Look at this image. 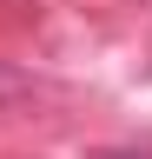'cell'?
I'll list each match as a JSON object with an SVG mask.
<instances>
[{"label": "cell", "mask_w": 152, "mask_h": 159, "mask_svg": "<svg viewBox=\"0 0 152 159\" xmlns=\"http://www.w3.org/2000/svg\"><path fill=\"white\" fill-rule=\"evenodd\" d=\"M20 99H33V80H27V73H13L7 60H0V106H20Z\"/></svg>", "instance_id": "6da1fadb"}]
</instances>
